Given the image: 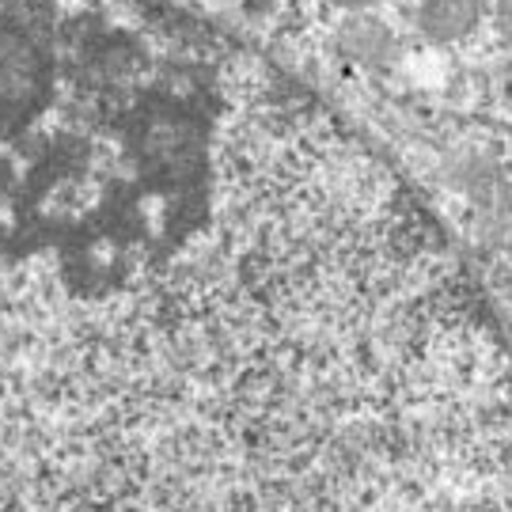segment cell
I'll return each mask as SVG.
<instances>
[{"label":"cell","instance_id":"obj_1","mask_svg":"<svg viewBox=\"0 0 512 512\" xmlns=\"http://www.w3.org/2000/svg\"><path fill=\"white\" fill-rule=\"evenodd\" d=\"M482 0H421L418 27L429 42H459L478 27Z\"/></svg>","mask_w":512,"mask_h":512},{"label":"cell","instance_id":"obj_2","mask_svg":"<svg viewBox=\"0 0 512 512\" xmlns=\"http://www.w3.org/2000/svg\"><path fill=\"white\" fill-rule=\"evenodd\" d=\"M342 46H346V54L353 61H365V65H380L387 61L391 54V46H395V38L387 31L380 19H349L346 31H342Z\"/></svg>","mask_w":512,"mask_h":512},{"label":"cell","instance_id":"obj_3","mask_svg":"<svg viewBox=\"0 0 512 512\" xmlns=\"http://www.w3.org/2000/svg\"><path fill=\"white\" fill-rule=\"evenodd\" d=\"M236 8L243 23H270L281 8V0H236Z\"/></svg>","mask_w":512,"mask_h":512},{"label":"cell","instance_id":"obj_4","mask_svg":"<svg viewBox=\"0 0 512 512\" xmlns=\"http://www.w3.org/2000/svg\"><path fill=\"white\" fill-rule=\"evenodd\" d=\"M497 27H501L505 42L512 46V0H497Z\"/></svg>","mask_w":512,"mask_h":512},{"label":"cell","instance_id":"obj_5","mask_svg":"<svg viewBox=\"0 0 512 512\" xmlns=\"http://www.w3.org/2000/svg\"><path fill=\"white\" fill-rule=\"evenodd\" d=\"M334 8H346V12H365L372 4H380V0H330Z\"/></svg>","mask_w":512,"mask_h":512},{"label":"cell","instance_id":"obj_6","mask_svg":"<svg viewBox=\"0 0 512 512\" xmlns=\"http://www.w3.org/2000/svg\"><path fill=\"white\" fill-rule=\"evenodd\" d=\"M501 95H505V103L512 107V73L505 76V84H501Z\"/></svg>","mask_w":512,"mask_h":512},{"label":"cell","instance_id":"obj_7","mask_svg":"<svg viewBox=\"0 0 512 512\" xmlns=\"http://www.w3.org/2000/svg\"><path fill=\"white\" fill-rule=\"evenodd\" d=\"M209 4H236V0H209Z\"/></svg>","mask_w":512,"mask_h":512}]
</instances>
